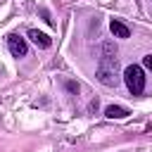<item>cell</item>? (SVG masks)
Returning <instances> with one entry per match:
<instances>
[{
    "mask_svg": "<svg viewBox=\"0 0 152 152\" xmlns=\"http://www.w3.org/2000/svg\"><path fill=\"white\" fill-rule=\"evenodd\" d=\"M142 64H145V69L152 71V55H145V57H142Z\"/></svg>",
    "mask_w": 152,
    "mask_h": 152,
    "instance_id": "8",
    "label": "cell"
},
{
    "mask_svg": "<svg viewBox=\"0 0 152 152\" xmlns=\"http://www.w3.org/2000/svg\"><path fill=\"white\" fill-rule=\"evenodd\" d=\"M100 66H109V69H116V48L112 40H104L102 43V52H100Z\"/></svg>",
    "mask_w": 152,
    "mask_h": 152,
    "instance_id": "2",
    "label": "cell"
},
{
    "mask_svg": "<svg viewBox=\"0 0 152 152\" xmlns=\"http://www.w3.org/2000/svg\"><path fill=\"white\" fill-rule=\"evenodd\" d=\"M26 36H28V38H31V40H33V43L40 48V50H48V48L52 45V38H50V36H45V33H40L38 28H31Z\"/></svg>",
    "mask_w": 152,
    "mask_h": 152,
    "instance_id": "4",
    "label": "cell"
},
{
    "mask_svg": "<svg viewBox=\"0 0 152 152\" xmlns=\"http://www.w3.org/2000/svg\"><path fill=\"white\" fill-rule=\"evenodd\" d=\"M126 114H128V112H126L124 107H119V104H109V107L104 109V116H107V119H124Z\"/></svg>",
    "mask_w": 152,
    "mask_h": 152,
    "instance_id": "7",
    "label": "cell"
},
{
    "mask_svg": "<svg viewBox=\"0 0 152 152\" xmlns=\"http://www.w3.org/2000/svg\"><path fill=\"white\" fill-rule=\"evenodd\" d=\"M109 31L114 33V38H128L131 36V28L124 21H119V19H112L109 21Z\"/></svg>",
    "mask_w": 152,
    "mask_h": 152,
    "instance_id": "6",
    "label": "cell"
},
{
    "mask_svg": "<svg viewBox=\"0 0 152 152\" xmlns=\"http://www.w3.org/2000/svg\"><path fill=\"white\" fill-rule=\"evenodd\" d=\"M7 48H10V52H12L14 57H26V52H28L26 38H21V36H17V33L7 36Z\"/></svg>",
    "mask_w": 152,
    "mask_h": 152,
    "instance_id": "3",
    "label": "cell"
},
{
    "mask_svg": "<svg viewBox=\"0 0 152 152\" xmlns=\"http://www.w3.org/2000/svg\"><path fill=\"white\" fill-rule=\"evenodd\" d=\"M66 88H69L71 93H78V83H74V81H66Z\"/></svg>",
    "mask_w": 152,
    "mask_h": 152,
    "instance_id": "9",
    "label": "cell"
},
{
    "mask_svg": "<svg viewBox=\"0 0 152 152\" xmlns=\"http://www.w3.org/2000/svg\"><path fill=\"white\" fill-rule=\"evenodd\" d=\"M124 81H126V88L131 90V95H140L145 90V71L142 66L138 64H131L124 69Z\"/></svg>",
    "mask_w": 152,
    "mask_h": 152,
    "instance_id": "1",
    "label": "cell"
},
{
    "mask_svg": "<svg viewBox=\"0 0 152 152\" xmlns=\"http://www.w3.org/2000/svg\"><path fill=\"white\" fill-rule=\"evenodd\" d=\"M114 71H116V69H109V66H100V64H97V81H100L102 86H114V83H116Z\"/></svg>",
    "mask_w": 152,
    "mask_h": 152,
    "instance_id": "5",
    "label": "cell"
}]
</instances>
